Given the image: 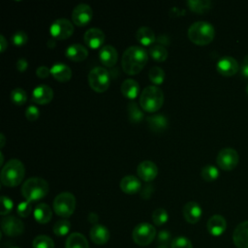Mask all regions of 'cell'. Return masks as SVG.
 Here are the masks:
<instances>
[{
	"instance_id": "19",
	"label": "cell",
	"mask_w": 248,
	"mask_h": 248,
	"mask_svg": "<svg viewBox=\"0 0 248 248\" xmlns=\"http://www.w3.org/2000/svg\"><path fill=\"white\" fill-rule=\"evenodd\" d=\"M182 212L184 219L190 224L198 223L202 215V207L196 202H188L187 203H185Z\"/></svg>"
},
{
	"instance_id": "36",
	"label": "cell",
	"mask_w": 248,
	"mask_h": 248,
	"mask_svg": "<svg viewBox=\"0 0 248 248\" xmlns=\"http://www.w3.org/2000/svg\"><path fill=\"white\" fill-rule=\"evenodd\" d=\"M201 175L205 181H214L219 176V170L212 165L204 166L201 170Z\"/></svg>"
},
{
	"instance_id": "50",
	"label": "cell",
	"mask_w": 248,
	"mask_h": 248,
	"mask_svg": "<svg viewBox=\"0 0 248 248\" xmlns=\"http://www.w3.org/2000/svg\"><path fill=\"white\" fill-rule=\"evenodd\" d=\"M88 221L90 223H96L98 221V215L96 213H93L91 212L89 215H88Z\"/></svg>"
},
{
	"instance_id": "9",
	"label": "cell",
	"mask_w": 248,
	"mask_h": 248,
	"mask_svg": "<svg viewBox=\"0 0 248 248\" xmlns=\"http://www.w3.org/2000/svg\"><path fill=\"white\" fill-rule=\"evenodd\" d=\"M239 161L238 153L235 149L232 147H225L221 149L217 155L216 162L220 169L223 170H233Z\"/></svg>"
},
{
	"instance_id": "33",
	"label": "cell",
	"mask_w": 248,
	"mask_h": 248,
	"mask_svg": "<svg viewBox=\"0 0 248 248\" xmlns=\"http://www.w3.org/2000/svg\"><path fill=\"white\" fill-rule=\"evenodd\" d=\"M71 230V223L67 219H61L57 221L53 226V233L56 236H65Z\"/></svg>"
},
{
	"instance_id": "39",
	"label": "cell",
	"mask_w": 248,
	"mask_h": 248,
	"mask_svg": "<svg viewBox=\"0 0 248 248\" xmlns=\"http://www.w3.org/2000/svg\"><path fill=\"white\" fill-rule=\"evenodd\" d=\"M170 248H193V245L189 238L180 235L172 239L170 243Z\"/></svg>"
},
{
	"instance_id": "18",
	"label": "cell",
	"mask_w": 248,
	"mask_h": 248,
	"mask_svg": "<svg viewBox=\"0 0 248 248\" xmlns=\"http://www.w3.org/2000/svg\"><path fill=\"white\" fill-rule=\"evenodd\" d=\"M206 228L211 235L220 236L225 232L227 229V221L222 215L215 214L208 219Z\"/></svg>"
},
{
	"instance_id": "10",
	"label": "cell",
	"mask_w": 248,
	"mask_h": 248,
	"mask_svg": "<svg viewBox=\"0 0 248 248\" xmlns=\"http://www.w3.org/2000/svg\"><path fill=\"white\" fill-rule=\"evenodd\" d=\"M50 34L57 40H66L74 33V25L67 18H58L50 25Z\"/></svg>"
},
{
	"instance_id": "11",
	"label": "cell",
	"mask_w": 248,
	"mask_h": 248,
	"mask_svg": "<svg viewBox=\"0 0 248 248\" xmlns=\"http://www.w3.org/2000/svg\"><path fill=\"white\" fill-rule=\"evenodd\" d=\"M1 229L8 236H18L24 232V224L16 216H6L1 221Z\"/></svg>"
},
{
	"instance_id": "3",
	"label": "cell",
	"mask_w": 248,
	"mask_h": 248,
	"mask_svg": "<svg viewBox=\"0 0 248 248\" xmlns=\"http://www.w3.org/2000/svg\"><path fill=\"white\" fill-rule=\"evenodd\" d=\"M48 193V183L42 177H30L21 186V194L27 202H36L45 198Z\"/></svg>"
},
{
	"instance_id": "13",
	"label": "cell",
	"mask_w": 248,
	"mask_h": 248,
	"mask_svg": "<svg viewBox=\"0 0 248 248\" xmlns=\"http://www.w3.org/2000/svg\"><path fill=\"white\" fill-rule=\"evenodd\" d=\"M137 173L143 181L149 182L156 178L158 174V168L154 162L145 160L138 165Z\"/></svg>"
},
{
	"instance_id": "56",
	"label": "cell",
	"mask_w": 248,
	"mask_h": 248,
	"mask_svg": "<svg viewBox=\"0 0 248 248\" xmlns=\"http://www.w3.org/2000/svg\"><path fill=\"white\" fill-rule=\"evenodd\" d=\"M246 92H247V94H248V85H247V88H246Z\"/></svg>"
},
{
	"instance_id": "55",
	"label": "cell",
	"mask_w": 248,
	"mask_h": 248,
	"mask_svg": "<svg viewBox=\"0 0 248 248\" xmlns=\"http://www.w3.org/2000/svg\"><path fill=\"white\" fill-rule=\"evenodd\" d=\"M8 248H19V247H16V246H9Z\"/></svg>"
},
{
	"instance_id": "45",
	"label": "cell",
	"mask_w": 248,
	"mask_h": 248,
	"mask_svg": "<svg viewBox=\"0 0 248 248\" xmlns=\"http://www.w3.org/2000/svg\"><path fill=\"white\" fill-rule=\"evenodd\" d=\"M36 75L40 78H46L50 75V69H48L46 66H40L36 70Z\"/></svg>"
},
{
	"instance_id": "7",
	"label": "cell",
	"mask_w": 248,
	"mask_h": 248,
	"mask_svg": "<svg viewBox=\"0 0 248 248\" xmlns=\"http://www.w3.org/2000/svg\"><path fill=\"white\" fill-rule=\"evenodd\" d=\"M109 82V74L104 67L96 66L88 74V83L90 87L98 93L105 92L108 88Z\"/></svg>"
},
{
	"instance_id": "35",
	"label": "cell",
	"mask_w": 248,
	"mask_h": 248,
	"mask_svg": "<svg viewBox=\"0 0 248 248\" xmlns=\"http://www.w3.org/2000/svg\"><path fill=\"white\" fill-rule=\"evenodd\" d=\"M148 78L151 82H153L156 85H159L165 79V72L162 68L158 66L152 67L148 72Z\"/></svg>"
},
{
	"instance_id": "51",
	"label": "cell",
	"mask_w": 248,
	"mask_h": 248,
	"mask_svg": "<svg viewBox=\"0 0 248 248\" xmlns=\"http://www.w3.org/2000/svg\"><path fill=\"white\" fill-rule=\"evenodd\" d=\"M46 45H47V46L48 47H50V48H53V47H55V41H54V38H52V39H49L47 42H46Z\"/></svg>"
},
{
	"instance_id": "17",
	"label": "cell",
	"mask_w": 248,
	"mask_h": 248,
	"mask_svg": "<svg viewBox=\"0 0 248 248\" xmlns=\"http://www.w3.org/2000/svg\"><path fill=\"white\" fill-rule=\"evenodd\" d=\"M53 98V90L46 84H40L34 88L32 102L38 105L48 104Z\"/></svg>"
},
{
	"instance_id": "24",
	"label": "cell",
	"mask_w": 248,
	"mask_h": 248,
	"mask_svg": "<svg viewBox=\"0 0 248 248\" xmlns=\"http://www.w3.org/2000/svg\"><path fill=\"white\" fill-rule=\"evenodd\" d=\"M50 74L52 77L61 82H66L72 78V70L69 66L63 63H55L50 68Z\"/></svg>"
},
{
	"instance_id": "41",
	"label": "cell",
	"mask_w": 248,
	"mask_h": 248,
	"mask_svg": "<svg viewBox=\"0 0 248 248\" xmlns=\"http://www.w3.org/2000/svg\"><path fill=\"white\" fill-rule=\"evenodd\" d=\"M32 211V205L30 202H21L20 203H18V205L16 206V213L18 216L20 217H28L31 214Z\"/></svg>"
},
{
	"instance_id": "8",
	"label": "cell",
	"mask_w": 248,
	"mask_h": 248,
	"mask_svg": "<svg viewBox=\"0 0 248 248\" xmlns=\"http://www.w3.org/2000/svg\"><path fill=\"white\" fill-rule=\"evenodd\" d=\"M155 236V227L149 223H140L137 225L132 232V238L139 246L149 245L154 240Z\"/></svg>"
},
{
	"instance_id": "34",
	"label": "cell",
	"mask_w": 248,
	"mask_h": 248,
	"mask_svg": "<svg viewBox=\"0 0 248 248\" xmlns=\"http://www.w3.org/2000/svg\"><path fill=\"white\" fill-rule=\"evenodd\" d=\"M33 248H54L53 240L45 234H40L33 239Z\"/></svg>"
},
{
	"instance_id": "30",
	"label": "cell",
	"mask_w": 248,
	"mask_h": 248,
	"mask_svg": "<svg viewBox=\"0 0 248 248\" xmlns=\"http://www.w3.org/2000/svg\"><path fill=\"white\" fill-rule=\"evenodd\" d=\"M127 110H128V116H129L130 122L137 124L143 119L144 114L136 102L130 101L127 106Z\"/></svg>"
},
{
	"instance_id": "48",
	"label": "cell",
	"mask_w": 248,
	"mask_h": 248,
	"mask_svg": "<svg viewBox=\"0 0 248 248\" xmlns=\"http://www.w3.org/2000/svg\"><path fill=\"white\" fill-rule=\"evenodd\" d=\"M153 191H154L153 185H151V184L145 185V187L142 189L140 195H141V197H142L143 199H149L150 196H151V194L153 193Z\"/></svg>"
},
{
	"instance_id": "14",
	"label": "cell",
	"mask_w": 248,
	"mask_h": 248,
	"mask_svg": "<svg viewBox=\"0 0 248 248\" xmlns=\"http://www.w3.org/2000/svg\"><path fill=\"white\" fill-rule=\"evenodd\" d=\"M217 71L225 77H232L238 71V63L232 56H224L216 64Z\"/></svg>"
},
{
	"instance_id": "21",
	"label": "cell",
	"mask_w": 248,
	"mask_h": 248,
	"mask_svg": "<svg viewBox=\"0 0 248 248\" xmlns=\"http://www.w3.org/2000/svg\"><path fill=\"white\" fill-rule=\"evenodd\" d=\"M90 238L96 245H104L109 240V231L103 225L95 224L90 230Z\"/></svg>"
},
{
	"instance_id": "28",
	"label": "cell",
	"mask_w": 248,
	"mask_h": 248,
	"mask_svg": "<svg viewBox=\"0 0 248 248\" xmlns=\"http://www.w3.org/2000/svg\"><path fill=\"white\" fill-rule=\"evenodd\" d=\"M140 92V85L139 83L132 78L125 79L121 84V93L124 97L128 99H135Z\"/></svg>"
},
{
	"instance_id": "32",
	"label": "cell",
	"mask_w": 248,
	"mask_h": 248,
	"mask_svg": "<svg viewBox=\"0 0 248 248\" xmlns=\"http://www.w3.org/2000/svg\"><path fill=\"white\" fill-rule=\"evenodd\" d=\"M148 53L157 62H164L168 58V50L162 45H153L149 47Z\"/></svg>"
},
{
	"instance_id": "15",
	"label": "cell",
	"mask_w": 248,
	"mask_h": 248,
	"mask_svg": "<svg viewBox=\"0 0 248 248\" xmlns=\"http://www.w3.org/2000/svg\"><path fill=\"white\" fill-rule=\"evenodd\" d=\"M83 40L87 46L91 48H98L105 42V34L100 28L92 27L85 31L83 35Z\"/></svg>"
},
{
	"instance_id": "29",
	"label": "cell",
	"mask_w": 248,
	"mask_h": 248,
	"mask_svg": "<svg viewBox=\"0 0 248 248\" xmlns=\"http://www.w3.org/2000/svg\"><path fill=\"white\" fill-rule=\"evenodd\" d=\"M136 38L140 45L145 46L152 45L156 40L154 31L147 26L140 27L136 33Z\"/></svg>"
},
{
	"instance_id": "2",
	"label": "cell",
	"mask_w": 248,
	"mask_h": 248,
	"mask_svg": "<svg viewBox=\"0 0 248 248\" xmlns=\"http://www.w3.org/2000/svg\"><path fill=\"white\" fill-rule=\"evenodd\" d=\"M24 174L23 163L18 159H11L3 166L0 179L2 184L7 187H16L21 183Z\"/></svg>"
},
{
	"instance_id": "43",
	"label": "cell",
	"mask_w": 248,
	"mask_h": 248,
	"mask_svg": "<svg viewBox=\"0 0 248 248\" xmlns=\"http://www.w3.org/2000/svg\"><path fill=\"white\" fill-rule=\"evenodd\" d=\"M158 243L159 245H170L171 243V233L166 230L161 231L158 233Z\"/></svg>"
},
{
	"instance_id": "1",
	"label": "cell",
	"mask_w": 248,
	"mask_h": 248,
	"mask_svg": "<svg viewBox=\"0 0 248 248\" xmlns=\"http://www.w3.org/2000/svg\"><path fill=\"white\" fill-rule=\"evenodd\" d=\"M148 60V54L144 47L140 46H131L125 49L121 58L123 71L128 75L139 74Z\"/></svg>"
},
{
	"instance_id": "25",
	"label": "cell",
	"mask_w": 248,
	"mask_h": 248,
	"mask_svg": "<svg viewBox=\"0 0 248 248\" xmlns=\"http://www.w3.org/2000/svg\"><path fill=\"white\" fill-rule=\"evenodd\" d=\"M149 129L154 133H162L168 126V119L163 114L150 115L146 118Z\"/></svg>"
},
{
	"instance_id": "44",
	"label": "cell",
	"mask_w": 248,
	"mask_h": 248,
	"mask_svg": "<svg viewBox=\"0 0 248 248\" xmlns=\"http://www.w3.org/2000/svg\"><path fill=\"white\" fill-rule=\"evenodd\" d=\"M40 116V110L35 106H29L25 110V117L29 121H35Z\"/></svg>"
},
{
	"instance_id": "16",
	"label": "cell",
	"mask_w": 248,
	"mask_h": 248,
	"mask_svg": "<svg viewBox=\"0 0 248 248\" xmlns=\"http://www.w3.org/2000/svg\"><path fill=\"white\" fill-rule=\"evenodd\" d=\"M232 241L237 248H248V221H243L235 227Z\"/></svg>"
},
{
	"instance_id": "20",
	"label": "cell",
	"mask_w": 248,
	"mask_h": 248,
	"mask_svg": "<svg viewBox=\"0 0 248 248\" xmlns=\"http://www.w3.org/2000/svg\"><path fill=\"white\" fill-rule=\"evenodd\" d=\"M99 58L102 64L106 67H113L116 64L118 58L117 50L111 45H106L100 48Z\"/></svg>"
},
{
	"instance_id": "53",
	"label": "cell",
	"mask_w": 248,
	"mask_h": 248,
	"mask_svg": "<svg viewBox=\"0 0 248 248\" xmlns=\"http://www.w3.org/2000/svg\"><path fill=\"white\" fill-rule=\"evenodd\" d=\"M157 248H170V245H158Z\"/></svg>"
},
{
	"instance_id": "54",
	"label": "cell",
	"mask_w": 248,
	"mask_h": 248,
	"mask_svg": "<svg viewBox=\"0 0 248 248\" xmlns=\"http://www.w3.org/2000/svg\"><path fill=\"white\" fill-rule=\"evenodd\" d=\"M0 156H1V163H0V165H3V163H4V157H3V153H2V152L0 153Z\"/></svg>"
},
{
	"instance_id": "52",
	"label": "cell",
	"mask_w": 248,
	"mask_h": 248,
	"mask_svg": "<svg viewBox=\"0 0 248 248\" xmlns=\"http://www.w3.org/2000/svg\"><path fill=\"white\" fill-rule=\"evenodd\" d=\"M0 138H1V144H0V146H1V148L4 146V144H5V141H6V140H5V136H4V134L3 133H1L0 134Z\"/></svg>"
},
{
	"instance_id": "37",
	"label": "cell",
	"mask_w": 248,
	"mask_h": 248,
	"mask_svg": "<svg viewBox=\"0 0 248 248\" xmlns=\"http://www.w3.org/2000/svg\"><path fill=\"white\" fill-rule=\"evenodd\" d=\"M11 100L14 104L21 106L27 101V94L22 88H15L11 92Z\"/></svg>"
},
{
	"instance_id": "26",
	"label": "cell",
	"mask_w": 248,
	"mask_h": 248,
	"mask_svg": "<svg viewBox=\"0 0 248 248\" xmlns=\"http://www.w3.org/2000/svg\"><path fill=\"white\" fill-rule=\"evenodd\" d=\"M52 210L46 203H39L34 209V218L40 224H46L51 220Z\"/></svg>"
},
{
	"instance_id": "46",
	"label": "cell",
	"mask_w": 248,
	"mask_h": 248,
	"mask_svg": "<svg viewBox=\"0 0 248 248\" xmlns=\"http://www.w3.org/2000/svg\"><path fill=\"white\" fill-rule=\"evenodd\" d=\"M240 75L241 77L248 78V54L244 56L242 64L240 66Z\"/></svg>"
},
{
	"instance_id": "6",
	"label": "cell",
	"mask_w": 248,
	"mask_h": 248,
	"mask_svg": "<svg viewBox=\"0 0 248 248\" xmlns=\"http://www.w3.org/2000/svg\"><path fill=\"white\" fill-rule=\"evenodd\" d=\"M76 198L70 192H62L53 200L54 212L63 218L70 217L76 209Z\"/></svg>"
},
{
	"instance_id": "42",
	"label": "cell",
	"mask_w": 248,
	"mask_h": 248,
	"mask_svg": "<svg viewBox=\"0 0 248 248\" xmlns=\"http://www.w3.org/2000/svg\"><path fill=\"white\" fill-rule=\"evenodd\" d=\"M13 207V201L6 196H1V215H7L12 211Z\"/></svg>"
},
{
	"instance_id": "49",
	"label": "cell",
	"mask_w": 248,
	"mask_h": 248,
	"mask_svg": "<svg viewBox=\"0 0 248 248\" xmlns=\"http://www.w3.org/2000/svg\"><path fill=\"white\" fill-rule=\"evenodd\" d=\"M8 46V43H7V40L5 39V37L3 35H0V51L3 52L5 51V49L7 48Z\"/></svg>"
},
{
	"instance_id": "27",
	"label": "cell",
	"mask_w": 248,
	"mask_h": 248,
	"mask_svg": "<svg viewBox=\"0 0 248 248\" xmlns=\"http://www.w3.org/2000/svg\"><path fill=\"white\" fill-rule=\"evenodd\" d=\"M65 248H89L86 237L80 232L70 233L66 239Z\"/></svg>"
},
{
	"instance_id": "23",
	"label": "cell",
	"mask_w": 248,
	"mask_h": 248,
	"mask_svg": "<svg viewBox=\"0 0 248 248\" xmlns=\"http://www.w3.org/2000/svg\"><path fill=\"white\" fill-rule=\"evenodd\" d=\"M120 188L125 194L134 195L140 190L141 183L137 176L126 175L120 181Z\"/></svg>"
},
{
	"instance_id": "4",
	"label": "cell",
	"mask_w": 248,
	"mask_h": 248,
	"mask_svg": "<svg viewBox=\"0 0 248 248\" xmlns=\"http://www.w3.org/2000/svg\"><path fill=\"white\" fill-rule=\"evenodd\" d=\"M215 36L214 27L207 21L200 20L191 24L188 29V38L199 46H205L212 42Z\"/></svg>"
},
{
	"instance_id": "40",
	"label": "cell",
	"mask_w": 248,
	"mask_h": 248,
	"mask_svg": "<svg viewBox=\"0 0 248 248\" xmlns=\"http://www.w3.org/2000/svg\"><path fill=\"white\" fill-rule=\"evenodd\" d=\"M27 40H28V36L23 30H18L15 32L12 36V42L16 46H21L25 45Z\"/></svg>"
},
{
	"instance_id": "47",
	"label": "cell",
	"mask_w": 248,
	"mask_h": 248,
	"mask_svg": "<svg viewBox=\"0 0 248 248\" xmlns=\"http://www.w3.org/2000/svg\"><path fill=\"white\" fill-rule=\"evenodd\" d=\"M16 67L17 69L18 72L20 73H23L26 71L27 67H28V63H27V60L25 58H19L16 64Z\"/></svg>"
},
{
	"instance_id": "31",
	"label": "cell",
	"mask_w": 248,
	"mask_h": 248,
	"mask_svg": "<svg viewBox=\"0 0 248 248\" xmlns=\"http://www.w3.org/2000/svg\"><path fill=\"white\" fill-rule=\"evenodd\" d=\"M188 8L195 13H205L212 7V2L209 0H188L186 2Z\"/></svg>"
},
{
	"instance_id": "5",
	"label": "cell",
	"mask_w": 248,
	"mask_h": 248,
	"mask_svg": "<svg viewBox=\"0 0 248 248\" xmlns=\"http://www.w3.org/2000/svg\"><path fill=\"white\" fill-rule=\"evenodd\" d=\"M164 104V93L156 85L146 86L140 96V106L147 112H154Z\"/></svg>"
},
{
	"instance_id": "38",
	"label": "cell",
	"mask_w": 248,
	"mask_h": 248,
	"mask_svg": "<svg viewBox=\"0 0 248 248\" xmlns=\"http://www.w3.org/2000/svg\"><path fill=\"white\" fill-rule=\"evenodd\" d=\"M169 219L168 212L164 208H157L152 213V220L156 226H162L167 223Z\"/></svg>"
},
{
	"instance_id": "22",
	"label": "cell",
	"mask_w": 248,
	"mask_h": 248,
	"mask_svg": "<svg viewBox=\"0 0 248 248\" xmlns=\"http://www.w3.org/2000/svg\"><path fill=\"white\" fill-rule=\"evenodd\" d=\"M65 54L68 59L74 62H81L87 57L88 50L80 44H73L67 47Z\"/></svg>"
},
{
	"instance_id": "12",
	"label": "cell",
	"mask_w": 248,
	"mask_h": 248,
	"mask_svg": "<svg viewBox=\"0 0 248 248\" xmlns=\"http://www.w3.org/2000/svg\"><path fill=\"white\" fill-rule=\"evenodd\" d=\"M93 17V11L91 7L85 3L77 5L72 13L73 22L78 26H84L88 24Z\"/></svg>"
}]
</instances>
